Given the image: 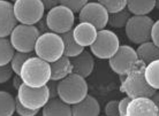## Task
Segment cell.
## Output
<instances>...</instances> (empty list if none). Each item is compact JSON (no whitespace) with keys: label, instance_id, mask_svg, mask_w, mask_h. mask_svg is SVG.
<instances>
[{"label":"cell","instance_id":"obj_1","mask_svg":"<svg viewBox=\"0 0 159 116\" xmlns=\"http://www.w3.org/2000/svg\"><path fill=\"white\" fill-rule=\"evenodd\" d=\"M147 63L142 60H137L135 64L128 71L125 79L121 82V92L126 93V96L130 98L136 97H150L156 92V88L148 83L144 70Z\"/></svg>","mask_w":159,"mask_h":116},{"label":"cell","instance_id":"obj_2","mask_svg":"<svg viewBox=\"0 0 159 116\" xmlns=\"http://www.w3.org/2000/svg\"><path fill=\"white\" fill-rule=\"evenodd\" d=\"M20 77L29 86H44L51 80V64L39 56H30L21 68Z\"/></svg>","mask_w":159,"mask_h":116},{"label":"cell","instance_id":"obj_3","mask_svg":"<svg viewBox=\"0 0 159 116\" xmlns=\"http://www.w3.org/2000/svg\"><path fill=\"white\" fill-rule=\"evenodd\" d=\"M58 97L69 105H74L88 96V83L83 76L72 72L58 80Z\"/></svg>","mask_w":159,"mask_h":116},{"label":"cell","instance_id":"obj_4","mask_svg":"<svg viewBox=\"0 0 159 116\" xmlns=\"http://www.w3.org/2000/svg\"><path fill=\"white\" fill-rule=\"evenodd\" d=\"M64 40L61 36L53 31L40 33L35 45L36 55L50 63L64 55Z\"/></svg>","mask_w":159,"mask_h":116},{"label":"cell","instance_id":"obj_5","mask_svg":"<svg viewBox=\"0 0 159 116\" xmlns=\"http://www.w3.org/2000/svg\"><path fill=\"white\" fill-rule=\"evenodd\" d=\"M39 35L40 31L36 25L20 23L16 24L15 28L12 30L9 40L15 51L31 53L32 51H35V45Z\"/></svg>","mask_w":159,"mask_h":116},{"label":"cell","instance_id":"obj_6","mask_svg":"<svg viewBox=\"0 0 159 116\" xmlns=\"http://www.w3.org/2000/svg\"><path fill=\"white\" fill-rule=\"evenodd\" d=\"M74 14L75 13L73 11L61 4L48 9V13L45 19L48 30L59 35L72 30L75 22Z\"/></svg>","mask_w":159,"mask_h":116},{"label":"cell","instance_id":"obj_7","mask_svg":"<svg viewBox=\"0 0 159 116\" xmlns=\"http://www.w3.org/2000/svg\"><path fill=\"white\" fill-rule=\"evenodd\" d=\"M13 6L16 20L22 24L35 25L43 19L45 12L40 0H16Z\"/></svg>","mask_w":159,"mask_h":116},{"label":"cell","instance_id":"obj_8","mask_svg":"<svg viewBox=\"0 0 159 116\" xmlns=\"http://www.w3.org/2000/svg\"><path fill=\"white\" fill-rule=\"evenodd\" d=\"M153 20L147 15L130 16L126 24V35L131 43L142 44L151 39V30Z\"/></svg>","mask_w":159,"mask_h":116},{"label":"cell","instance_id":"obj_9","mask_svg":"<svg viewBox=\"0 0 159 116\" xmlns=\"http://www.w3.org/2000/svg\"><path fill=\"white\" fill-rule=\"evenodd\" d=\"M16 98L24 107L32 110L35 109L39 110L50 99V90L48 85H44L40 88H32L22 83L20 88H17Z\"/></svg>","mask_w":159,"mask_h":116},{"label":"cell","instance_id":"obj_10","mask_svg":"<svg viewBox=\"0 0 159 116\" xmlns=\"http://www.w3.org/2000/svg\"><path fill=\"white\" fill-rule=\"evenodd\" d=\"M119 46L120 40L116 33H114L112 30L102 29L98 30L97 38L93 41V44L90 46V52L96 58L104 60V59H110L118 51Z\"/></svg>","mask_w":159,"mask_h":116},{"label":"cell","instance_id":"obj_11","mask_svg":"<svg viewBox=\"0 0 159 116\" xmlns=\"http://www.w3.org/2000/svg\"><path fill=\"white\" fill-rule=\"evenodd\" d=\"M139 60V55L134 48L128 45H120L118 51L108 59L110 67L118 75H127L131 67Z\"/></svg>","mask_w":159,"mask_h":116},{"label":"cell","instance_id":"obj_12","mask_svg":"<svg viewBox=\"0 0 159 116\" xmlns=\"http://www.w3.org/2000/svg\"><path fill=\"white\" fill-rule=\"evenodd\" d=\"M80 22H89L93 24L97 30L105 29L108 23L110 13L103 5L97 2H88L79 13Z\"/></svg>","mask_w":159,"mask_h":116},{"label":"cell","instance_id":"obj_13","mask_svg":"<svg viewBox=\"0 0 159 116\" xmlns=\"http://www.w3.org/2000/svg\"><path fill=\"white\" fill-rule=\"evenodd\" d=\"M158 106L150 97H136L131 98L128 105V116H157Z\"/></svg>","mask_w":159,"mask_h":116},{"label":"cell","instance_id":"obj_14","mask_svg":"<svg viewBox=\"0 0 159 116\" xmlns=\"http://www.w3.org/2000/svg\"><path fill=\"white\" fill-rule=\"evenodd\" d=\"M14 6L11 1L0 0V37H7L16 25Z\"/></svg>","mask_w":159,"mask_h":116},{"label":"cell","instance_id":"obj_15","mask_svg":"<svg viewBox=\"0 0 159 116\" xmlns=\"http://www.w3.org/2000/svg\"><path fill=\"white\" fill-rule=\"evenodd\" d=\"M97 33H98L97 28L89 22H80L77 25H75V28L73 29L74 38L83 47L91 46L93 44V41L97 38Z\"/></svg>","mask_w":159,"mask_h":116},{"label":"cell","instance_id":"obj_16","mask_svg":"<svg viewBox=\"0 0 159 116\" xmlns=\"http://www.w3.org/2000/svg\"><path fill=\"white\" fill-rule=\"evenodd\" d=\"M70 61L73 64V72L79 74L84 78L89 77L93 71L95 60H93L91 52L89 53L87 51H83L77 55L70 58Z\"/></svg>","mask_w":159,"mask_h":116},{"label":"cell","instance_id":"obj_17","mask_svg":"<svg viewBox=\"0 0 159 116\" xmlns=\"http://www.w3.org/2000/svg\"><path fill=\"white\" fill-rule=\"evenodd\" d=\"M74 116H97L100 114V105L95 97L88 94L84 99L72 105Z\"/></svg>","mask_w":159,"mask_h":116},{"label":"cell","instance_id":"obj_18","mask_svg":"<svg viewBox=\"0 0 159 116\" xmlns=\"http://www.w3.org/2000/svg\"><path fill=\"white\" fill-rule=\"evenodd\" d=\"M44 116H70L73 115L72 105L60 99L59 97L50 98L43 107Z\"/></svg>","mask_w":159,"mask_h":116},{"label":"cell","instance_id":"obj_19","mask_svg":"<svg viewBox=\"0 0 159 116\" xmlns=\"http://www.w3.org/2000/svg\"><path fill=\"white\" fill-rule=\"evenodd\" d=\"M51 79L60 80L73 72V64L70 58L62 55L54 62H51Z\"/></svg>","mask_w":159,"mask_h":116},{"label":"cell","instance_id":"obj_20","mask_svg":"<svg viewBox=\"0 0 159 116\" xmlns=\"http://www.w3.org/2000/svg\"><path fill=\"white\" fill-rule=\"evenodd\" d=\"M136 52H137L139 60H142L147 64L159 59V47L153 41H150V40L139 44Z\"/></svg>","mask_w":159,"mask_h":116},{"label":"cell","instance_id":"obj_21","mask_svg":"<svg viewBox=\"0 0 159 116\" xmlns=\"http://www.w3.org/2000/svg\"><path fill=\"white\" fill-rule=\"evenodd\" d=\"M60 36H61V38L64 40V55L68 56V58H73V56L77 55V54H80L81 52L84 51L83 46H81L75 40V38H74L73 29L67 32L60 33Z\"/></svg>","mask_w":159,"mask_h":116},{"label":"cell","instance_id":"obj_22","mask_svg":"<svg viewBox=\"0 0 159 116\" xmlns=\"http://www.w3.org/2000/svg\"><path fill=\"white\" fill-rule=\"evenodd\" d=\"M127 8L134 15H148L156 8V0H128Z\"/></svg>","mask_w":159,"mask_h":116},{"label":"cell","instance_id":"obj_23","mask_svg":"<svg viewBox=\"0 0 159 116\" xmlns=\"http://www.w3.org/2000/svg\"><path fill=\"white\" fill-rule=\"evenodd\" d=\"M16 98L6 91H0V116H12L15 113Z\"/></svg>","mask_w":159,"mask_h":116},{"label":"cell","instance_id":"obj_24","mask_svg":"<svg viewBox=\"0 0 159 116\" xmlns=\"http://www.w3.org/2000/svg\"><path fill=\"white\" fill-rule=\"evenodd\" d=\"M131 13L128 11V8H123L122 11L116 13H111L108 16V25H111L112 28L121 29L123 27H126L128 20L130 19Z\"/></svg>","mask_w":159,"mask_h":116},{"label":"cell","instance_id":"obj_25","mask_svg":"<svg viewBox=\"0 0 159 116\" xmlns=\"http://www.w3.org/2000/svg\"><path fill=\"white\" fill-rule=\"evenodd\" d=\"M144 75L148 83L156 90H159V59L147 64Z\"/></svg>","mask_w":159,"mask_h":116},{"label":"cell","instance_id":"obj_26","mask_svg":"<svg viewBox=\"0 0 159 116\" xmlns=\"http://www.w3.org/2000/svg\"><path fill=\"white\" fill-rule=\"evenodd\" d=\"M15 49L11 44V40L7 37H0V66H6L11 63Z\"/></svg>","mask_w":159,"mask_h":116},{"label":"cell","instance_id":"obj_27","mask_svg":"<svg viewBox=\"0 0 159 116\" xmlns=\"http://www.w3.org/2000/svg\"><path fill=\"white\" fill-rule=\"evenodd\" d=\"M30 56H31V53H24V52H17V51H15L12 60H11V67L13 69V72H15L16 75L20 76L22 66H23V63L28 60Z\"/></svg>","mask_w":159,"mask_h":116},{"label":"cell","instance_id":"obj_28","mask_svg":"<svg viewBox=\"0 0 159 116\" xmlns=\"http://www.w3.org/2000/svg\"><path fill=\"white\" fill-rule=\"evenodd\" d=\"M98 2L103 5L107 9V12L111 14V13L122 11L123 8L127 7L128 0H98Z\"/></svg>","mask_w":159,"mask_h":116},{"label":"cell","instance_id":"obj_29","mask_svg":"<svg viewBox=\"0 0 159 116\" xmlns=\"http://www.w3.org/2000/svg\"><path fill=\"white\" fill-rule=\"evenodd\" d=\"M59 4L68 7L74 13H80L81 9L88 4V0H59Z\"/></svg>","mask_w":159,"mask_h":116},{"label":"cell","instance_id":"obj_30","mask_svg":"<svg viewBox=\"0 0 159 116\" xmlns=\"http://www.w3.org/2000/svg\"><path fill=\"white\" fill-rule=\"evenodd\" d=\"M105 115L107 116H118L120 115L119 113V100H111L108 101L105 106Z\"/></svg>","mask_w":159,"mask_h":116},{"label":"cell","instance_id":"obj_31","mask_svg":"<svg viewBox=\"0 0 159 116\" xmlns=\"http://www.w3.org/2000/svg\"><path fill=\"white\" fill-rule=\"evenodd\" d=\"M15 112L21 116H34L36 115L37 113L39 112L38 109H35V110H32V109H29L27 107H24L23 105L21 104L20 101L17 100V98H16V104H15Z\"/></svg>","mask_w":159,"mask_h":116},{"label":"cell","instance_id":"obj_32","mask_svg":"<svg viewBox=\"0 0 159 116\" xmlns=\"http://www.w3.org/2000/svg\"><path fill=\"white\" fill-rule=\"evenodd\" d=\"M13 75V69L9 66V63L6 66H0V84L6 83L11 79V77Z\"/></svg>","mask_w":159,"mask_h":116},{"label":"cell","instance_id":"obj_33","mask_svg":"<svg viewBox=\"0 0 159 116\" xmlns=\"http://www.w3.org/2000/svg\"><path fill=\"white\" fill-rule=\"evenodd\" d=\"M131 98L130 97H125L122 98L121 100H119V113L120 116H126L127 115V108H128V105L130 102Z\"/></svg>","mask_w":159,"mask_h":116},{"label":"cell","instance_id":"obj_34","mask_svg":"<svg viewBox=\"0 0 159 116\" xmlns=\"http://www.w3.org/2000/svg\"><path fill=\"white\" fill-rule=\"evenodd\" d=\"M151 40L159 47V20L156 21L152 25L151 30Z\"/></svg>","mask_w":159,"mask_h":116},{"label":"cell","instance_id":"obj_35","mask_svg":"<svg viewBox=\"0 0 159 116\" xmlns=\"http://www.w3.org/2000/svg\"><path fill=\"white\" fill-rule=\"evenodd\" d=\"M46 85L48 86V90H50V98L58 97V90H57V88H58V80L51 79Z\"/></svg>","mask_w":159,"mask_h":116},{"label":"cell","instance_id":"obj_36","mask_svg":"<svg viewBox=\"0 0 159 116\" xmlns=\"http://www.w3.org/2000/svg\"><path fill=\"white\" fill-rule=\"evenodd\" d=\"M40 1L43 2L45 9H51L54 6L59 5V0H40Z\"/></svg>","mask_w":159,"mask_h":116},{"label":"cell","instance_id":"obj_37","mask_svg":"<svg viewBox=\"0 0 159 116\" xmlns=\"http://www.w3.org/2000/svg\"><path fill=\"white\" fill-rule=\"evenodd\" d=\"M22 83H23V82H22V79H21V77L19 76V75H16V77H14V79H13V85H14V88H19Z\"/></svg>","mask_w":159,"mask_h":116},{"label":"cell","instance_id":"obj_38","mask_svg":"<svg viewBox=\"0 0 159 116\" xmlns=\"http://www.w3.org/2000/svg\"><path fill=\"white\" fill-rule=\"evenodd\" d=\"M151 99L153 100V102L158 106V108H159V91H156V92L152 94Z\"/></svg>","mask_w":159,"mask_h":116},{"label":"cell","instance_id":"obj_39","mask_svg":"<svg viewBox=\"0 0 159 116\" xmlns=\"http://www.w3.org/2000/svg\"><path fill=\"white\" fill-rule=\"evenodd\" d=\"M38 23H39V28H38V29H39V31H44L45 29H48V25H46V21L44 22V21L40 20L39 22H38Z\"/></svg>","mask_w":159,"mask_h":116},{"label":"cell","instance_id":"obj_40","mask_svg":"<svg viewBox=\"0 0 159 116\" xmlns=\"http://www.w3.org/2000/svg\"><path fill=\"white\" fill-rule=\"evenodd\" d=\"M156 8L159 9V0H156Z\"/></svg>","mask_w":159,"mask_h":116},{"label":"cell","instance_id":"obj_41","mask_svg":"<svg viewBox=\"0 0 159 116\" xmlns=\"http://www.w3.org/2000/svg\"><path fill=\"white\" fill-rule=\"evenodd\" d=\"M9 1H13V2H14V1H16V0H9Z\"/></svg>","mask_w":159,"mask_h":116},{"label":"cell","instance_id":"obj_42","mask_svg":"<svg viewBox=\"0 0 159 116\" xmlns=\"http://www.w3.org/2000/svg\"><path fill=\"white\" fill-rule=\"evenodd\" d=\"M158 115H159V109H158Z\"/></svg>","mask_w":159,"mask_h":116}]
</instances>
